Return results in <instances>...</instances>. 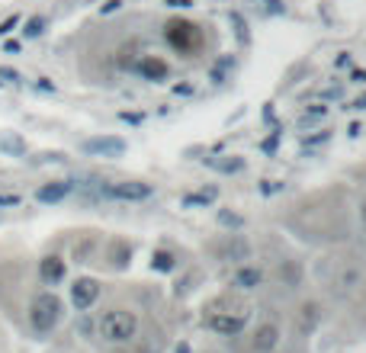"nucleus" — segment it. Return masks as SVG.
Returning a JSON list of instances; mask_svg holds the SVG:
<instances>
[{"label": "nucleus", "instance_id": "f257e3e1", "mask_svg": "<svg viewBox=\"0 0 366 353\" xmlns=\"http://www.w3.org/2000/svg\"><path fill=\"white\" fill-rule=\"evenodd\" d=\"M248 318H251V308L235 293H225L206 305V328L215 331V334H241Z\"/></svg>", "mask_w": 366, "mask_h": 353}, {"label": "nucleus", "instance_id": "9d476101", "mask_svg": "<svg viewBox=\"0 0 366 353\" xmlns=\"http://www.w3.org/2000/svg\"><path fill=\"white\" fill-rule=\"evenodd\" d=\"M142 74L151 77V81H161V77H168V65L158 58H142Z\"/></svg>", "mask_w": 366, "mask_h": 353}, {"label": "nucleus", "instance_id": "20e7f679", "mask_svg": "<svg viewBox=\"0 0 366 353\" xmlns=\"http://www.w3.org/2000/svg\"><path fill=\"white\" fill-rule=\"evenodd\" d=\"M103 193H107L109 199H122V203H142V199L151 196V187L142 180H122V183H109Z\"/></svg>", "mask_w": 366, "mask_h": 353}, {"label": "nucleus", "instance_id": "4be33fe9", "mask_svg": "<svg viewBox=\"0 0 366 353\" xmlns=\"http://www.w3.org/2000/svg\"><path fill=\"white\" fill-rule=\"evenodd\" d=\"M363 228H366V206H363Z\"/></svg>", "mask_w": 366, "mask_h": 353}, {"label": "nucleus", "instance_id": "412c9836", "mask_svg": "<svg viewBox=\"0 0 366 353\" xmlns=\"http://www.w3.org/2000/svg\"><path fill=\"white\" fill-rule=\"evenodd\" d=\"M122 0H107V7H103V13H109V10H119Z\"/></svg>", "mask_w": 366, "mask_h": 353}, {"label": "nucleus", "instance_id": "f8f14e48", "mask_svg": "<svg viewBox=\"0 0 366 353\" xmlns=\"http://www.w3.org/2000/svg\"><path fill=\"white\" fill-rule=\"evenodd\" d=\"M235 283H238V286H244V289H254V286L260 283V273L254 270V267H244V270H238Z\"/></svg>", "mask_w": 366, "mask_h": 353}, {"label": "nucleus", "instance_id": "2eb2a0df", "mask_svg": "<svg viewBox=\"0 0 366 353\" xmlns=\"http://www.w3.org/2000/svg\"><path fill=\"white\" fill-rule=\"evenodd\" d=\"M42 29H46V16H32V20H29V23H26V36H42Z\"/></svg>", "mask_w": 366, "mask_h": 353}, {"label": "nucleus", "instance_id": "39448f33", "mask_svg": "<svg viewBox=\"0 0 366 353\" xmlns=\"http://www.w3.org/2000/svg\"><path fill=\"white\" fill-rule=\"evenodd\" d=\"M168 42L174 48H180V52H193V48L199 46V32L193 23H187V20H177V23L168 26Z\"/></svg>", "mask_w": 366, "mask_h": 353}, {"label": "nucleus", "instance_id": "aec40b11", "mask_svg": "<svg viewBox=\"0 0 366 353\" xmlns=\"http://www.w3.org/2000/svg\"><path fill=\"white\" fill-rule=\"evenodd\" d=\"M20 203V196H0V206H16Z\"/></svg>", "mask_w": 366, "mask_h": 353}, {"label": "nucleus", "instance_id": "f3484780", "mask_svg": "<svg viewBox=\"0 0 366 353\" xmlns=\"http://www.w3.org/2000/svg\"><path fill=\"white\" fill-rule=\"evenodd\" d=\"M260 4H267L270 13H283V4H280V0H260Z\"/></svg>", "mask_w": 366, "mask_h": 353}, {"label": "nucleus", "instance_id": "7ed1b4c3", "mask_svg": "<svg viewBox=\"0 0 366 353\" xmlns=\"http://www.w3.org/2000/svg\"><path fill=\"white\" fill-rule=\"evenodd\" d=\"M29 321L39 334H48V331L61 321V299L58 295H52V293L36 295V302H32V308H29Z\"/></svg>", "mask_w": 366, "mask_h": 353}, {"label": "nucleus", "instance_id": "6e6552de", "mask_svg": "<svg viewBox=\"0 0 366 353\" xmlns=\"http://www.w3.org/2000/svg\"><path fill=\"white\" fill-rule=\"evenodd\" d=\"M74 189V183H68V180H55V183H46V187H39V193H36V199L39 203H61L65 196Z\"/></svg>", "mask_w": 366, "mask_h": 353}, {"label": "nucleus", "instance_id": "ddd939ff", "mask_svg": "<svg viewBox=\"0 0 366 353\" xmlns=\"http://www.w3.org/2000/svg\"><path fill=\"white\" fill-rule=\"evenodd\" d=\"M209 167H215V171H225V173H235V171H241V164L244 161L241 158H229V161H206Z\"/></svg>", "mask_w": 366, "mask_h": 353}, {"label": "nucleus", "instance_id": "dca6fc26", "mask_svg": "<svg viewBox=\"0 0 366 353\" xmlns=\"http://www.w3.org/2000/svg\"><path fill=\"white\" fill-rule=\"evenodd\" d=\"M0 148H4V151H13V154H20V151H23V142H20V138H0Z\"/></svg>", "mask_w": 366, "mask_h": 353}, {"label": "nucleus", "instance_id": "423d86ee", "mask_svg": "<svg viewBox=\"0 0 366 353\" xmlns=\"http://www.w3.org/2000/svg\"><path fill=\"white\" fill-rule=\"evenodd\" d=\"M97 295H100V283L97 279H77L74 286H71V302H74L81 312H87V308L97 302Z\"/></svg>", "mask_w": 366, "mask_h": 353}, {"label": "nucleus", "instance_id": "f03ea898", "mask_svg": "<svg viewBox=\"0 0 366 353\" xmlns=\"http://www.w3.org/2000/svg\"><path fill=\"white\" fill-rule=\"evenodd\" d=\"M138 331V318L126 308H109L107 315L100 318V334L109 340V344H129Z\"/></svg>", "mask_w": 366, "mask_h": 353}, {"label": "nucleus", "instance_id": "1a4fd4ad", "mask_svg": "<svg viewBox=\"0 0 366 353\" xmlns=\"http://www.w3.org/2000/svg\"><path fill=\"white\" fill-rule=\"evenodd\" d=\"M84 151H90V154H122L126 142L122 138H90V142H84Z\"/></svg>", "mask_w": 366, "mask_h": 353}, {"label": "nucleus", "instance_id": "9b49d317", "mask_svg": "<svg viewBox=\"0 0 366 353\" xmlns=\"http://www.w3.org/2000/svg\"><path fill=\"white\" fill-rule=\"evenodd\" d=\"M276 347V328L273 324H264L257 331V350H273Z\"/></svg>", "mask_w": 366, "mask_h": 353}, {"label": "nucleus", "instance_id": "a211bd4d", "mask_svg": "<svg viewBox=\"0 0 366 353\" xmlns=\"http://www.w3.org/2000/svg\"><path fill=\"white\" fill-rule=\"evenodd\" d=\"M168 7H193V0H164Z\"/></svg>", "mask_w": 366, "mask_h": 353}, {"label": "nucleus", "instance_id": "0eeeda50", "mask_svg": "<svg viewBox=\"0 0 366 353\" xmlns=\"http://www.w3.org/2000/svg\"><path fill=\"white\" fill-rule=\"evenodd\" d=\"M39 277H42V283H48V286H55V283H61L65 279V260L61 257H42L39 260Z\"/></svg>", "mask_w": 366, "mask_h": 353}, {"label": "nucleus", "instance_id": "6ab92c4d", "mask_svg": "<svg viewBox=\"0 0 366 353\" xmlns=\"http://www.w3.org/2000/svg\"><path fill=\"white\" fill-rule=\"evenodd\" d=\"M16 23H20V16H10V20H7V23H4V26H0V32H10V29H13V26Z\"/></svg>", "mask_w": 366, "mask_h": 353}, {"label": "nucleus", "instance_id": "4468645a", "mask_svg": "<svg viewBox=\"0 0 366 353\" xmlns=\"http://www.w3.org/2000/svg\"><path fill=\"white\" fill-rule=\"evenodd\" d=\"M154 270H174V254L158 251V254H154Z\"/></svg>", "mask_w": 366, "mask_h": 353}]
</instances>
